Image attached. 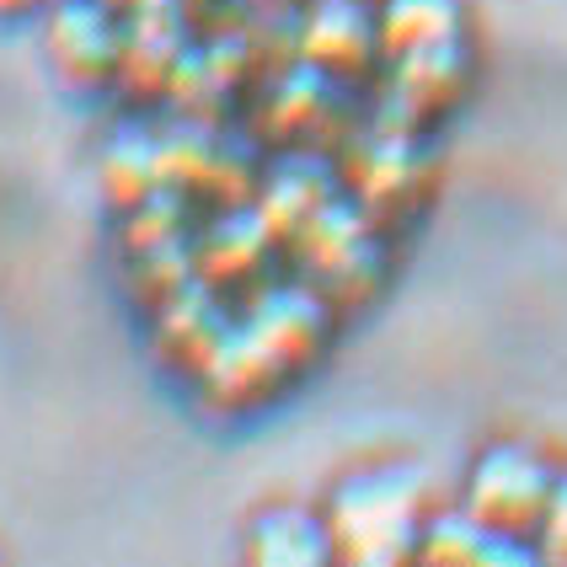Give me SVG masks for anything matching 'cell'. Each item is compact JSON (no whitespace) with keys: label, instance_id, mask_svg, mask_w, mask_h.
Returning <instances> with one entry per match:
<instances>
[{"label":"cell","instance_id":"obj_1","mask_svg":"<svg viewBox=\"0 0 567 567\" xmlns=\"http://www.w3.org/2000/svg\"><path fill=\"white\" fill-rule=\"evenodd\" d=\"M327 530L332 551L343 563L385 567L417 557L423 551V476L412 466H370V472L348 476L327 504Z\"/></svg>","mask_w":567,"mask_h":567},{"label":"cell","instance_id":"obj_2","mask_svg":"<svg viewBox=\"0 0 567 567\" xmlns=\"http://www.w3.org/2000/svg\"><path fill=\"white\" fill-rule=\"evenodd\" d=\"M321 338V306L311 295H268L252 311V321H241L236 332H225L215 359V380L225 391H257L268 380L289 375Z\"/></svg>","mask_w":567,"mask_h":567},{"label":"cell","instance_id":"obj_3","mask_svg":"<svg viewBox=\"0 0 567 567\" xmlns=\"http://www.w3.org/2000/svg\"><path fill=\"white\" fill-rule=\"evenodd\" d=\"M551 487H557V472L546 455H536L530 444H493L476 455L472 476H466V514H476L482 525L504 536L530 540L540 530Z\"/></svg>","mask_w":567,"mask_h":567},{"label":"cell","instance_id":"obj_4","mask_svg":"<svg viewBox=\"0 0 567 567\" xmlns=\"http://www.w3.org/2000/svg\"><path fill=\"white\" fill-rule=\"evenodd\" d=\"M128 17L113 0H60L49 17V54L70 81H107L124 70Z\"/></svg>","mask_w":567,"mask_h":567},{"label":"cell","instance_id":"obj_5","mask_svg":"<svg viewBox=\"0 0 567 567\" xmlns=\"http://www.w3.org/2000/svg\"><path fill=\"white\" fill-rule=\"evenodd\" d=\"M188 60V32L177 0H128V38H124V70L134 92H161L172 86L177 64Z\"/></svg>","mask_w":567,"mask_h":567},{"label":"cell","instance_id":"obj_6","mask_svg":"<svg viewBox=\"0 0 567 567\" xmlns=\"http://www.w3.org/2000/svg\"><path fill=\"white\" fill-rule=\"evenodd\" d=\"M370 49H380V17H370L353 0H321L306 28V54L321 70H353L370 60Z\"/></svg>","mask_w":567,"mask_h":567},{"label":"cell","instance_id":"obj_7","mask_svg":"<svg viewBox=\"0 0 567 567\" xmlns=\"http://www.w3.org/2000/svg\"><path fill=\"white\" fill-rule=\"evenodd\" d=\"M461 28H466V6L461 0H385L380 6V49L391 60L455 43Z\"/></svg>","mask_w":567,"mask_h":567},{"label":"cell","instance_id":"obj_8","mask_svg":"<svg viewBox=\"0 0 567 567\" xmlns=\"http://www.w3.org/2000/svg\"><path fill=\"white\" fill-rule=\"evenodd\" d=\"M417 557H429V563H525V557H536V546L519 536H504V530H493V525H482L476 514H444V519H429V530H423V551Z\"/></svg>","mask_w":567,"mask_h":567},{"label":"cell","instance_id":"obj_9","mask_svg":"<svg viewBox=\"0 0 567 567\" xmlns=\"http://www.w3.org/2000/svg\"><path fill=\"white\" fill-rule=\"evenodd\" d=\"M247 551L268 567H311V563L338 557L332 551V530H327V514L316 519L306 508H274V514H262L252 525Z\"/></svg>","mask_w":567,"mask_h":567},{"label":"cell","instance_id":"obj_10","mask_svg":"<svg viewBox=\"0 0 567 567\" xmlns=\"http://www.w3.org/2000/svg\"><path fill=\"white\" fill-rule=\"evenodd\" d=\"M268 241V215H230V220L215 225L209 247H204V262L215 274H241Z\"/></svg>","mask_w":567,"mask_h":567},{"label":"cell","instance_id":"obj_11","mask_svg":"<svg viewBox=\"0 0 567 567\" xmlns=\"http://www.w3.org/2000/svg\"><path fill=\"white\" fill-rule=\"evenodd\" d=\"M536 551L551 557V563H567V472H557V487L546 498V514H540L536 530Z\"/></svg>","mask_w":567,"mask_h":567},{"label":"cell","instance_id":"obj_12","mask_svg":"<svg viewBox=\"0 0 567 567\" xmlns=\"http://www.w3.org/2000/svg\"><path fill=\"white\" fill-rule=\"evenodd\" d=\"M32 0H0V17H17V11H28Z\"/></svg>","mask_w":567,"mask_h":567}]
</instances>
